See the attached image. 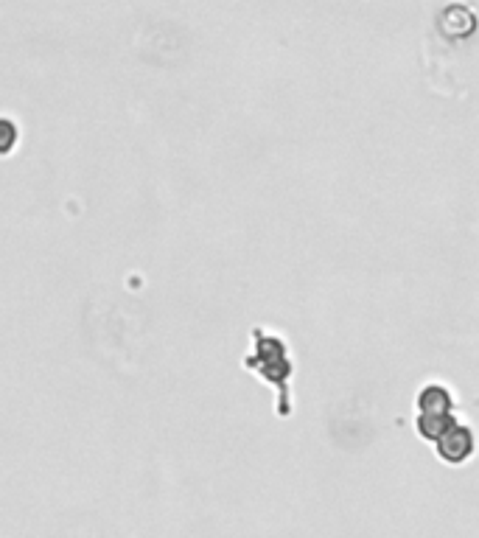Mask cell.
<instances>
[{
  "label": "cell",
  "mask_w": 479,
  "mask_h": 538,
  "mask_svg": "<svg viewBox=\"0 0 479 538\" xmlns=\"http://www.w3.org/2000/svg\"><path fill=\"white\" fill-rule=\"evenodd\" d=\"M244 368L255 370L267 384L278 387V415L289 418L292 415V356H289V345L281 334H272L264 328H253V351L244 354Z\"/></svg>",
  "instance_id": "cell-1"
},
{
  "label": "cell",
  "mask_w": 479,
  "mask_h": 538,
  "mask_svg": "<svg viewBox=\"0 0 479 538\" xmlns=\"http://www.w3.org/2000/svg\"><path fill=\"white\" fill-rule=\"evenodd\" d=\"M435 446L440 460H446L451 466H460V463H465V460L474 454V432L463 424L451 426L449 432L437 440Z\"/></svg>",
  "instance_id": "cell-2"
},
{
  "label": "cell",
  "mask_w": 479,
  "mask_h": 538,
  "mask_svg": "<svg viewBox=\"0 0 479 538\" xmlns=\"http://www.w3.org/2000/svg\"><path fill=\"white\" fill-rule=\"evenodd\" d=\"M454 412V396L446 384L429 382L418 393V415H451Z\"/></svg>",
  "instance_id": "cell-3"
},
{
  "label": "cell",
  "mask_w": 479,
  "mask_h": 538,
  "mask_svg": "<svg viewBox=\"0 0 479 538\" xmlns=\"http://www.w3.org/2000/svg\"><path fill=\"white\" fill-rule=\"evenodd\" d=\"M415 424H418V435H421V438L437 443V440L449 432L451 426H457L460 421H457L454 412H451V415H418Z\"/></svg>",
  "instance_id": "cell-4"
}]
</instances>
